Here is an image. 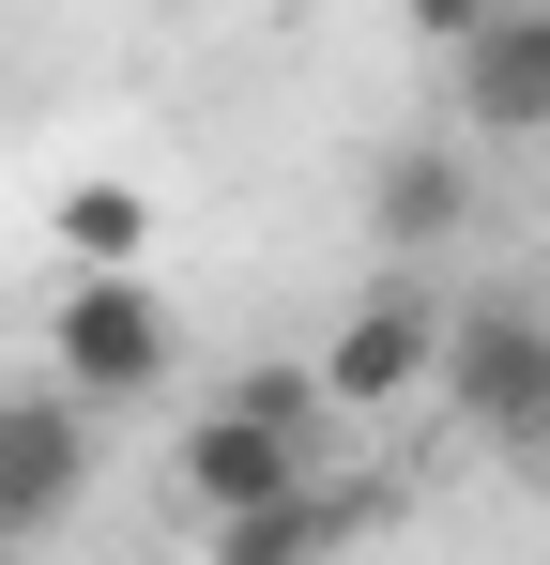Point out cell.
I'll use <instances>...</instances> for the list:
<instances>
[{
  "label": "cell",
  "instance_id": "obj_1",
  "mask_svg": "<svg viewBox=\"0 0 550 565\" xmlns=\"http://www.w3.org/2000/svg\"><path fill=\"white\" fill-rule=\"evenodd\" d=\"M169 367H183V306H169L154 276H77L62 306H46V382H62V397H92V413L154 397Z\"/></svg>",
  "mask_w": 550,
  "mask_h": 565
},
{
  "label": "cell",
  "instance_id": "obj_2",
  "mask_svg": "<svg viewBox=\"0 0 550 565\" xmlns=\"http://www.w3.org/2000/svg\"><path fill=\"white\" fill-rule=\"evenodd\" d=\"M306 367H321V397H337V413H398L413 382H444V306H429L413 276H382V290H352V306H337V337H321Z\"/></svg>",
  "mask_w": 550,
  "mask_h": 565
},
{
  "label": "cell",
  "instance_id": "obj_3",
  "mask_svg": "<svg viewBox=\"0 0 550 565\" xmlns=\"http://www.w3.org/2000/svg\"><path fill=\"white\" fill-rule=\"evenodd\" d=\"M77 504H92V397H62V382L31 397V382H15V397H0V535L31 551V535H62Z\"/></svg>",
  "mask_w": 550,
  "mask_h": 565
},
{
  "label": "cell",
  "instance_id": "obj_4",
  "mask_svg": "<svg viewBox=\"0 0 550 565\" xmlns=\"http://www.w3.org/2000/svg\"><path fill=\"white\" fill-rule=\"evenodd\" d=\"M444 77H458L474 138H550V0H489L444 46Z\"/></svg>",
  "mask_w": 550,
  "mask_h": 565
},
{
  "label": "cell",
  "instance_id": "obj_5",
  "mask_svg": "<svg viewBox=\"0 0 550 565\" xmlns=\"http://www.w3.org/2000/svg\"><path fill=\"white\" fill-rule=\"evenodd\" d=\"M169 473L199 489V520H230V504H275V489H306V473H321V444H306V428H261V413H230V397H214V413L169 444Z\"/></svg>",
  "mask_w": 550,
  "mask_h": 565
},
{
  "label": "cell",
  "instance_id": "obj_6",
  "mask_svg": "<svg viewBox=\"0 0 550 565\" xmlns=\"http://www.w3.org/2000/svg\"><path fill=\"white\" fill-rule=\"evenodd\" d=\"M550 367V321L536 306H444V397L474 428H520V397Z\"/></svg>",
  "mask_w": 550,
  "mask_h": 565
},
{
  "label": "cell",
  "instance_id": "obj_7",
  "mask_svg": "<svg viewBox=\"0 0 550 565\" xmlns=\"http://www.w3.org/2000/svg\"><path fill=\"white\" fill-rule=\"evenodd\" d=\"M458 214H474V169H458V138H398L382 169H367V230L413 260V245H444Z\"/></svg>",
  "mask_w": 550,
  "mask_h": 565
},
{
  "label": "cell",
  "instance_id": "obj_8",
  "mask_svg": "<svg viewBox=\"0 0 550 565\" xmlns=\"http://www.w3.org/2000/svg\"><path fill=\"white\" fill-rule=\"evenodd\" d=\"M46 230H62L77 276H154V184H123V169L62 184V199H46Z\"/></svg>",
  "mask_w": 550,
  "mask_h": 565
},
{
  "label": "cell",
  "instance_id": "obj_9",
  "mask_svg": "<svg viewBox=\"0 0 550 565\" xmlns=\"http://www.w3.org/2000/svg\"><path fill=\"white\" fill-rule=\"evenodd\" d=\"M337 535H352V520H337V489L306 473V489H275V504H230V520H214V565H337Z\"/></svg>",
  "mask_w": 550,
  "mask_h": 565
},
{
  "label": "cell",
  "instance_id": "obj_10",
  "mask_svg": "<svg viewBox=\"0 0 550 565\" xmlns=\"http://www.w3.org/2000/svg\"><path fill=\"white\" fill-rule=\"evenodd\" d=\"M230 413H261V428H306V444H321L337 397H321V367H245V382H230Z\"/></svg>",
  "mask_w": 550,
  "mask_h": 565
},
{
  "label": "cell",
  "instance_id": "obj_11",
  "mask_svg": "<svg viewBox=\"0 0 550 565\" xmlns=\"http://www.w3.org/2000/svg\"><path fill=\"white\" fill-rule=\"evenodd\" d=\"M474 15H489V0H398V31H429V46H458Z\"/></svg>",
  "mask_w": 550,
  "mask_h": 565
},
{
  "label": "cell",
  "instance_id": "obj_12",
  "mask_svg": "<svg viewBox=\"0 0 550 565\" xmlns=\"http://www.w3.org/2000/svg\"><path fill=\"white\" fill-rule=\"evenodd\" d=\"M520 459H550V367H536V397H520V428H505Z\"/></svg>",
  "mask_w": 550,
  "mask_h": 565
},
{
  "label": "cell",
  "instance_id": "obj_13",
  "mask_svg": "<svg viewBox=\"0 0 550 565\" xmlns=\"http://www.w3.org/2000/svg\"><path fill=\"white\" fill-rule=\"evenodd\" d=\"M0 565H15V535H0Z\"/></svg>",
  "mask_w": 550,
  "mask_h": 565
}]
</instances>
